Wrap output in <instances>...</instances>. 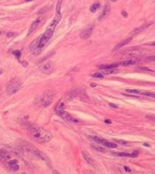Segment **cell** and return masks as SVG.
<instances>
[{
    "mask_svg": "<svg viewBox=\"0 0 155 174\" xmlns=\"http://www.w3.org/2000/svg\"><path fill=\"white\" fill-rule=\"evenodd\" d=\"M29 135L32 139L40 144L49 142L52 139V135L49 131L36 125H31L30 126Z\"/></svg>",
    "mask_w": 155,
    "mask_h": 174,
    "instance_id": "6da1fadb",
    "label": "cell"
},
{
    "mask_svg": "<svg viewBox=\"0 0 155 174\" xmlns=\"http://www.w3.org/2000/svg\"><path fill=\"white\" fill-rule=\"evenodd\" d=\"M54 31H55L54 28L49 26L48 28L46 29V31L41 36H40V41H39V48L41 49V50L45 46V45L46 44L48 41L51 38V36H52V35L54 34Z\"/></svg>",
    "mask_w": 155,
    "mask_h": 174,
    "instance_id": "7a4b0ae2",
    "label": "cell"
},
{
    "mask_svg": "<svg viewBox=\"0 0 155 174\" xmlns=\"http://www.w3.org/2000/svg\"><path fill=\"white\" fill-rule=\"evenodd\" d=\"M20 86H21V81L17 78H13L9 81L6 91L8 94L12 95L20 89Z\"/></svg>",
    "mask_w": 155,
    "mask_h": 174,
    "instance_id": "3957f363",
    "label": "cell"
},
{
    "mask_svg": "<svg viewBox=\"0 0 155 174\" xmlns=\"http://www.w3.org/2000/svg\"><path fill=\"white\" fill-rule=\"evenodd\" d=\"M25 144H24V145H25V149H26V150H27L28 152H31L32 154H33V155H36V157H39L40 159H41V160H44V161H46V162H49L48 157H47V156H46L45 154H44L42 152H41L40 150H39L37 148L34 147L32 144H29V143H28V142H25Z\"/></svg>",
    "mask_w": 155,
    "mask_h": 174,
    "instance_id": "277c9868",
    "label": "cell"
},
{
    "mask_svg": "<svg viewBox=\"0 0 155 174\" xmlns=\"http://www.w3.org/2000/svg\"><path fill=\"white\" fill-rule=\"evenodd\" d=\"M52 102V96L50 94H44L36 99V103L43 107H48Z\"/></svg>",
    "mask_w": 155,
    "mask_h": 174,
    "instance_id": "5b68a950",
    "label": "cell"
},
{
    "mask_svg": "<svg viewBox=\"0 0 155 174\" xmlns=\"http://www.w3.org/2000/svg\"><path fill=\"white\" fill-rule=\"evenodd\" d=\"M54 70V64L51 62H47L41 67V71L46 75H49Z\"/></svg>",
    "mask_w": 155,
    "mask_h": 174,
    "instance_id": "8992f818",
    "label": "cell"
},
{
    "mask_svg": "<svg viewBox=\"0 0 155 174\" xmlns=\"http://www.w3.org/2000/svg\"><path fill=\"white\" fill-rule=\"evenodd\" d=\"M94 30V26H91V25H89L87 27H86L81 33L80 34V37L82 39H86L88 38H89L91 36V35L92 34Z\"/></svg>",
    "mask_w": 155,
    "mask_h": 174,
    "instance_id": "52a82bcc",
    "label": "cell"
},
{
    "mask_svg": "<svg viewBox=\"0 0 155 174\" xmlns=\"http://www.w3.org/2000/svg\"><path fill=\"white\" fill-rule=\"evenodd\" d=\"M152 23H153L152 21H150V22H149L144 23L143 25H141V26H139V27L136 28V29H134V30L133 31V32H132V34H133V35H138V34H141V33L143 32L144 30H146L147 28H149Z\"/></svg>",
    "mask_w": 155,
    "mask_h": 174,
    "instance_id": "ba28073f",
    "label": "cell"
},
{
    "mask_svg": "<svg viewBox=\"0 0 155 174\" xmlns=\"http://www.w3.org/2000/svg\"><path fill=\"white\" fill-rule=\"evenodd\" d=\"M138 48H132L128 49V50H126L125 52H122V56L125 57H132L135 55H136L138 53Z\"/></svg>",
    "mask_w": 155,
    "mask_h": 174,
    "instance_id": "9c48e42d",
    "label": "cell"
},
{
    "mask_svg": "<svg viewBox=\"0 0 155 174\" xmlns=\"http://www.w3.org/2000/svg\"><path fill=\"white\" fill-rule=\"evenodd\" d=\"M61 117H62L64 120H65L66 121H68V122L75 123H79V120H77L76 118H73L72 115H70L68 112H65V111L61 115Z\"/></svg>",
    "mask_w": 155,
    "mask_h": 174,
    "instance_id": "30bf717a",
    "label": "cell"
},
{
    "mask_svg": "<svg viewBox=\"0 0 155 174\" xmlns=\"http://www.w3.org/2000/svg\"><path fill=\"white\" fill-rule=\"evenodd\" d=\"M132 39H133V37H132V36H130V37L127 38V39H125V40H122V41H120V43H118V44H117V45L115 46V48L113 49V50H114V51L117 50V49H120L121 47L124 46L125 45L127 44L128 43H130V42L132 41Z\"/></svg>",
    "mask_w": 155,
    "mask_h": 174,
    "instance_id": "8fae6325",
    "label": "cell"
},
{
    "mask_svg": "<svg viewBox=\"0 0 155 174\" xmlns=\"http://www.w3.org/2000/svg\"><path fill=\"white\" fill-rule=\"evenodd\" d=\"M110 12V7L109 5H106L104 8V10H103L102 12L101 13V15L99 17V20L101 21L102 20H104L105 18H106L108 16Z\"/></svg>",
    "mask_w": 155,
    "mask_h": 174,
    "instance_id": "7c38bea8",
    "label": "cell"
},
{
    "mask_svg": "<svg viewBox=\"0 0 155 174\" xmlns=\"http://www.w3.org/2000/svg\"><path fill=\"white\" fill-rule=\"evenodd\" d=\"M40 22H41V19L39 17V18H37L36 20H34L33 22V23L31 24V27H30V28H29V31H28V36H30L36 28H37V27L39 26V23H40Z\"/></svg>",
    "mask_w": 155,
    "mask_h": 174,
    "instance_id": "4fadbf2b",
    "label": "cell"
},
{
    "mask_svg": "<svg viewBox=\"0 0 155 174\" xmlns=\"http://www.w3.org/2000/svg\"><path fill=\"white\" fill-rule=\"evenodd\" d=\"M65 105L63 102H60L58 103V105H57L56 108H55V112L56 113L61 116V115L65 112Z\"/></svg>",
    "mask_w": 155,
    "mask_h": 174,
    "instance_id": "5bb4252c",
    "label": "cell"
},
{
    "mask_svg": "<svg viewBox=\"0 0 155 174\" xmlns=\"http://www.w3.org/2000/svg\"><path fill=\"white\" fill-rule=\"evenodd\" d=\"M82 155L83 157V158L85 159V160L89 164V165H94L95 163H94V160L92 159V157H91V155L86 152V151H82Z\"/></svg>",
    "mask_w": 155,
    "mask_h": 174,
    "instance_id": "9a60e30c",
    "label": "cell"
},
{
    "mask_svg": "<svg viewBox=\"0 0 155 174\" xmlns=\"http://www.w3.org/2000/svg\"><path fill=\"white\" fill-rule=\"evenodd\" d=\"M79 93H80V90H78V89H74V90L71 91L70 92H69L67 94V100H70V99H74L75 97H76L79 94Z\"/></svg>",
    "mask_w": 155,
    "mask_h": 174,
    "instance_id": "2e32d148",
    "label": "cell"
},
{
    "mask_svg": "<svg viewBox=\"0 0 155 174\" xmlns=\"http://www.w3.org/2000/svg\"><path fill=\"white\" fill-rule=\"evenodd\" d=\"M17 163H18V161L17 160H12L8 162V165L12 170H17L19 169V165H18Z\"/></svg>",
    "mask_w": 155,
    "mask_h": 174,
    "instance_id": "e0dca14e",
    "label": "cell"
},
{
    "mask_svg": "<svg viewBox=\"0 0 155 174\" xmlns=\"http://www.w3.org/2000/svg\"><path fill=\"white\" fill-rule=\"evenodd\" d=\"M10 155L7 152L4 150H0V160L2 162H7L10 159Z\"/></svg>",
    "mask_w": 155,
    "mask_h": 174,
    "instance_id": "ac0fdd59",
    "label": "cell"
},
{
    "mask_svg": "<svg viewBox=\"0 0 155 174\" xmlns=\"http://www.w3.org/2000/svg\"><path fill=\"white\" fill-rule=\"evenodd\" d=\"M137 62V60L136 59H133V58H131V59H129L127 60H125L123 62H121V65H123V66H128V65H134Z\"/></svg>",
    "mask_w": 155,
    "mask_h": 174,
    "instance_id": "d6986e66",
    "label": "cell"
},
{
    "mask_svg": "<svg viewBox=\"0 0 155 174\" xmlns=\"http://www.w3.org/2000/svg\"><path fill=\"white\" fill-rule=\"evenodd\" d=\"M120 65L118 63H114V64H110V65H103L100 66V68L101 70H105V69H114Z\"/></svg>",
    "mask_w": 155,
    "mask_h": 174,
    "instance_id": "ffe728a7",
    "label": "cell"
},
{
    "mask_svg": "<svg viewBox=\"0 0 155 174\" xmlns=\"http://www.w3.org/2000/svg\"><path fill=\"white\" fill-rule=\"evenodd\" d=\"M92 148L94 149L95 150L99 152H103V153H105L107 152V150H105V149L104 147H102V146H98V145H94V144H92L91 145Z\"/></svg>",
    "mask_w": 155,
    "mask_h": 174,
    "instance_id": "44dd1931",
    "label": "cell"
},
{
    "mask_svg": "<svg viewBox=\"0 0 155 174\" xmlns=\"http://www.w3.org/2000/svg\"><path fill=\"white\" fill-rule=\"evenodd\" d=\"M91 139L92 140H94V141H96V142H97L99 144H104L107 141L106 139H101V138H99V137H97V136H91Z\"/></svg>",
    "mask_w": 155,
    "mask_h": 174,
    "instance_id": "7402d4cb",
    "label": "cell"
},
{
    "mask_svg": "<svg viewBox=\"0 0 155 174\" xmlns=\"http://www.w3.org/2000/svg\"><path fill=\"white\" fill-rule=\"evenodd\" d=\"M102 145H104L105 146H107L108 148H116L117 146V145L115 143L110 142V141H106Z\"/></svg>",
    "mask_w": 155,
    "mask_h": 174,
    "instance_id": "603a6c76",
    "label": "cell"
},
{
    "mask_svg": "<svg viewBox=\"0 0 155 174\" xmlns=\"http://www.w3.org/2000/svg\"><path fill=\"white\" fill-rule=\"evenodd\" d=\"M99 7H100V4L99 3H94V4H93L91 6V7H90V11L91 12H96V10L99 8Z\"/></svg>",
    "mask_w": 155,
    "mask_h": 174,
    "instance_id": "cb8c5ba5",
    "label": "cell"
},
{
    "mask_svg": "<svg viewBox=\"0 0 155 174\" xmlns=\"http://www.w3.org/2000/svg\"><path fill=\"white\" fill-rule=\"evenodd\" d=\"M141 95H144L146 96H149V97H152V98H155V93H152V92H141L140 93Z\"/></svg>",
    "mask_w": 155,
    "mask_h": 174,
    "instance_id": "d4e9b609",
    "label": "cell"
},
{
    "mask_svg": "<svg viewBox=\"0 0 155 174\" xmlns=\"http://www.w3.org/2000/svg\"><path fill=\"white\" fill-rule=\"evenodd\" d=\"M62 0H58V2L57 4V7H56V13H61V6H62Z\"/></svg>",
    "mask_w": 155,
    "mask_h": 174,
    "instance_id": "484cf974",
    "label": "cell"
},
{
    "mask_svg": "<svg viewBox=\"0 0 155 174\" xmlns=\"http://www.w3.org/2000/svg\"><path fill=\"white\" fill-rule=\"evenodd\" d=\"M114 155H116L117 157H131V154L129 153H125V152H120V153H113Z\"/></svg>",
    "mask_w": 155,
    "mask_h": 174,
    "instance_id": "4316f807",
    "label": "cell"
},
{
    "mask_svg": "<svg viewBox=\"0 0 155 174\" xmlns=\"http://www.w3.org/2000/svg\"><path fill=\"white\" fill-rule=\"evenodd\" d=\"M93 78H96V79H102L104 78V75L101 73H96L91 76Z\"/></svg>",
    "mask_w": 155,
    "mask_h": 174,
    "instance_id": "83f0119b",
    "label": "cell"
},
{
    "mask_svg": "<svg viewBox=\"0 0 155 174\" xmlns=\"http://www.w3.org/2000/svg\"><path fill=\"white\" fill-rule=\"evenodd\" d=\"M126 91L128 93H131V94H140L141 91L137 90V89H126Z\"/></svg>",
    "mask_w": 155,
    "mask_h": 174,
    "instance_id": "f1b7e54d",
    "label": "cell"
},
{
    "mask_svg": "<svg viewBox=\"0 0 155 174\" xmlns=\"http://www.w3.org/2000/svg\"><path fill=\"white\" fill-rule=\"evenodd\" d=\"M103 70V73L106 74V75H109V74L113 73L115 71L113 69H105V70Z\"/></svg>",
    "mask_w": 155,
    "mask_h": 174,
    "instance_id": "f546056e",
    "label": "cell"
},
{
    "mask_svg": "<svg viewBox=\"0 0 155 174\" xmlns=\"http://www.w3.org/2000/svg\"><path fill=\"white\" fill-rule=\"evenodd\" d=\"M115 141L117 143V144H120L121 145H123V146H127V142L125 141H123V140H115Z\"/></svg>",
    "mask_w": 155,
    "mask_h": 174,
    "instance_id": "4dcf8cb0",
    "label": "cell"
},
{
    "mask_svg": "<svg viewBox=\"0 0 155 174\" xmlns=\"http://www.w3.org/2000/svg\"><path fill=\"white\" fill-rule=\"evenodd\" d=\"M138 155H139V152L138 150H135L131 154V157H138Z\"/></svg>",
    "mask_w": 155,
    "mask_h": 174,
    "instance_id": "1f68e13d",
    "label": "cell"
},
{
    "mask_svg": "<svg viewBox=\"0 0 155 174\" xmlns=\"http://www.w3.org/2000/svg\"><path fill=\"white\" fill-rule=\"evenodd\" d=\"M13 55L17 57V58H20V56H21V53H20V51H15V52H13Z\"/></svg>",
    "mask_w": 155,
    "mask_h": 174,
    "instance_id": "d6a6232c",
    "label": "cell"
},
{
    "mask_svg": "<svg viewBox=\"0 0 155 174\" xmlns=\"http://www.w3.org/2000/svg\"><path fill=\"white\" fill-rule=\"evenodd\" d=\"M146 118L151 119V120H155V115H146Z\"/></svg>",
    "mask_w": 155,
    "mask_h": 174,
    "instance_id": "836d02e7",
    "label": "cell"
},
{
    "mask_svg": "<svg viewBox=\"0 0 155 174\" xmlns=\"http://www.w3.org/2000/svg\"><path fill=\"white\" fill-rule=\"evenodd\" d=\"M146 45H148V46H155V41H152V42L147 43Z\"/></svg>",
    "mask_w": 155,
    "mask_h": 174,
    "instance_id": "e575fe53",
    "label": "cell"
},
{
    "mask_svg": "<svg viewBox=\"0 0 155 174\" xmlns=\"http://www.w3.org/2000/svg\"><path fill=\"white\" fill-rule=\"evenodd\" d=\"M124 169H125V171H127V172H131V169L129 168V167H127V166H125L124 167Z\"/></svg>",
    "mask_w": 155,
    "mask_h": 174,
    "instance_id": "d590c367",
    "label": "cell"
},
{
    "mask_svg": "<svg viewBox=\"0 0 155 174\" xmlns=\"http://www.w3.org/2000/svg\"><path fill=\"white\" fill-rule=\"evenodd\" d=\"M139 69H141V70H146V71H152L149 68H146V67H139Z\"/></svg>",
    "mask_w": 155,
    "mask_h": 174,
    "instance_id": "8d00e7d4",
    "label": "cell"
},
{
    "mask_svg": "<svg viewBox=\"0 0 155 174\" xmlns=\"http://www.w3.org/2000/svg\"><path fill=\"white\" fill-rule=\"evenodd\" d=\"M105 123L110 124V123H112V121H111L110 120H105Z\"/></svg>",
    "mask_w": 155,
    "mask_h": 174,
    "instance_id": "74e56055",
    "label": "cell"
},
{
    "mask_svg": "<svg viewBox=\"0 0 155 174\" xmlns=\"http://www.w3.org/2000/svg\"><path fill=\"white\" fill-rule=\"evenodd\" d=\"M13 36H14V34H13V33H8V34H7V36H8V37Z\"/></svg>",
    "mask_w": 155,
    "mask_h": 174,
    "instance_id": "f35d334b",
    "label": "cell"
},
{
    "mask_svg": "<svg viewBox=\"0 0 155 174\" xmlns=\"http://www.w3.org/2000/svg\"><path fill=\"white\" fill-rule=\"evenodd\" d=\"M122 14L123 15L124 17H127V14L126 12H125V11H122Z\"/></svg>",
    "mask_w": 155,
    "mask_h": 174,
    "instance_id": "ab89813d",
    "label": "cell"
},
{
    "mask_svg": "<svg viewBox=\"0 0 155 174\" xmlns=\"http://www.w3.org/2000/svg\"><path fill=\"white\" fill-rule=\"evenodd\" d=\"M110 105L111 107H115V108H117V106H116V105H115L114 104H112V103H110Z\"/></svg>",
    "mask_w": 155,
    "mask_h": 174,
    "instance_id": "60d3db41",
    "label": "cell"
},
{
    "mask_svg": "<svg viewBox=\"0 0 155 174\" xmlns=\"http://www.w3.org/2000/svg\"><path fill=\"white\" fill-rule=\"evenodd\" d=\"M144 145L145 146H150V145H149V144H146V143H144Z\"/></svg>",
    "mask_w": 155,
    "mask_h": 174,
    "instance_id": "b9f144b4",
    "label": "cell"
},
{
    "mask_svg": "<svg viewBox=\"0 0 155 174\" xmlns=\"http://www.w3.org/2000/svg\"><path fill=\"white\" fill-rule=\"evenodd\" d=\"M2 73H3V70L1 68H0V75H1V74H2Z\"/></svg>",
    "mask_w": 155,
    "mask_h": 174,
    "instance_id": "7bdbcfd3",
    "label": "cell"
},
{
    "mask_svg": "<svg viewBox=\"0 0 155 174\" xmlns=\"http://www.w3.org/2000/svg\"><path fill=\"white\" fill-rule=\"evenodd\" d=\"M33 1V0H26V2H31Z\"/></svg>",
    "mask_w": 155,
    "mask_h": 174,
    "instance_id": "ee69618b",
    "label": "cell"
},
{
    "mask_svg": "<svg viewBox=\"0 0 155 174\" xmlns=\"http://www.w3.org/2000/svg\"><path fill=\"white\" fill-rule=\"evenodd\" d=\"M96 86V84H91V86Z\"/></svg>",
    "mask_w": 155,
    "mask_h": 174,
    "instance_id": "f6af8a7d",
    "label": "cell"
},
{
    "mask_svg": "<svg viewBox=\"0 0 155 174\" xmlns=\"http://www.w3.org/2000/svg\"><path fill=\"white\" fill-rule=\"evenodd\" d=\"M112 2H115V1H117V0H111Z\"/></svg>",
    "mask_w": 155,
    "mask_h": 174,
    "instance_id": "bcb514c9",
    "label": "cell"
},
{
    "mask_svg": "<svg viewBox=\"0 0 155 174\" xmlns=\"http://www.w3.org/2000/svg\"><path fill=\"white\" fill-rule=\"evenodd\" d=\"M0 34H1V32H0Z\"/></svg>",
    "mask_w": 155,
    "mask_h": 174,
    "instance_id": "7dc6e473",
    "label": "cell"
}]
</instances>
